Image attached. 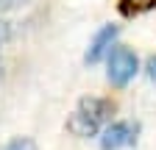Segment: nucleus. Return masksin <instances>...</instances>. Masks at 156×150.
Instances as JSON below:
<instances>
[{
	"label": "nucleus",
	"instance_id": "nucleus-8",
	"mask_svg": "<svg viewBox=\"0 0 156 150\" xmlns=\"http://www.w3.org/2000/svg\"><path fill=\"white\" fill-rule=\"evenodd\" d=\"M11 36H14V25L9 20H0V45H6Z\"/></svg>",
	"mask_w": 156,
	"mask_h": 150
},
{
	"label": "nucleus",
	"instance_id": "nucleus-3",
	"mask_svg": "<svg viewBox=\"0 0 156 150\" xmlns=\"http://www.w3.org/2000/svg\"><path fill=\"white\" fill-rule=\"evenodd\" d=\"M117 33H120L117 25H103L101 31L95 33V39H92V45H89V50L84 56V61L87 64H98L103 56H109L112 47H114V42H117Z\"/></svg>",
	"mask_w": 156,
	"mask_h": 150
},
{
	"label": "nucleus",
	"instance_id": "nucleus-2",
	"mask_svg": "<svg viewBox=\"0 0 156 150\" xmlns=\"http://www.w3.org/2000/svg\"><path fill=\"white\" fill-rule=\"evenodd\" d=\"M140 70V61H136V53L128 47H112L109 53V64H106V78L112 86L123 89Z\"/></svg>",
	"mask_w": 156,
	"mask_h": 150
},
{
	"label": "nucleus",
	"instance_id": "nucleus-10",
	"mask_svg": "<svg viewBox=\"0 0 156 150\" xmlns=\"http://www.w3.org/2000/svg\"><path fill=\"white\" fill-rule=\"evenodd\" d=\"M0 78H3V61H0Z\"/></svg>",
	"mask_w": 156,
	"mask_h": 150
},
{
	"label": "nucleus",
	"instance_id": "nucleus-6",
	"mask_svg": "<svg viewBox=\"0 0 156 150\" xmlns=\"http://www.w3.org/2000/svg\"><path fill=\"white\" fill-rule=\"evenodd\" d=\"M36 145H34V139H28V136H17V139H11L3 150H34Z\"/></svg>",
	"mask_w": 156,
	"mask_h": 150
},
{
	"label": "nucleus",
	"instance_id": "nucleus-4",
	"mask_svg": "<svg viewBox=\"0 0 156 150\" xmlns=\"http://www.w3.org/2000/svg\"><path fill=\"white\" fill-rule=\"evenodd\" d=\"M134 142V128L128 122H112L101 131V147L103 150H120Z\"/></svg>",
	"mask_w": 156,
	"mask_h": 150
},
{
	"label": "nucleus",
	"instance_id": "nucleus-7",
	"mask_svg": "<svg viewBox=\"0 0 156 150\" xmlns=\"http://www.w3.org/2000/svg\"><path fill=\"white\" fill-rule=\"evenodd\" d=\"M34 3V0H0V14H9V11H17V9H23Z\"/></svg>",
	"mask_w": 156,
	"mask_h": 150
},
{
	"label": "nucleus",
	"instance_id": "nucleus-9",
	"mask_svg": "<svg viewBox=\"0 0 156 150\" xmlns=\"http://www.w3.org/2000/svg\"><path fill=\"white\" fill-rule=\"evenodd\" d=\"M145 75L151 81H156V56H151L148 59V64H145Z\"/></svg>",
	"mask_w": 156,
	"mask_h": 150
},
{
	"label": "nucleus",
	"instance_id": "nucleus-1",
	"mask_svg": "<svg viewBox=\"0 0 156 150\" xmlns=\"http://www.w3.org/2000/svg\"><path fill=\"white\" fill-rule=\"evenodd\" d=\"M112 114V103L103 97H84L75 106L73 117L67 120V131H73L75 136H95L101 134L106 120Z\"/></svg>",
	"mask_w": 156,
	"mask_h": 150
},
{
	"label": "nucleus",
	"instance_id": "nucleus-5",
	"mask_svg": "<svg viewBox=\"0 0 156 150\" xmlns=\"http://www.w3.org/2000/svg\"><path fill=\"white\" fill-rule=\"evenodd\" d=\"M156 9V0H120V14L123 17H136Z\"/></svg>",
	"mask_w": 156,
	"mask_h": 150
}]
</instances>
